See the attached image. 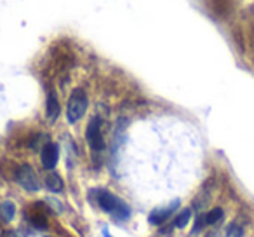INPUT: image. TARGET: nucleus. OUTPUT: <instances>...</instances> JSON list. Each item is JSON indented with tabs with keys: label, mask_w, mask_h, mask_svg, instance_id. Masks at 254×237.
Listing matches in <instances>:
<instances>
[{
	"label": "nucleus",
	"mask_w": 254,
	"mask_h": 237,
	"mask_svg": "<svg viewBox=\"0 0 254 237\" xmlns=\"http://www.w3.org/2000/svg\"><path fill=\"white\" fill-rule=\"evenodd\" d=\"M92 192H94L96 204L105 213H110L115 220L122 222V220H127L131 216V208L127 206V202H124L122 199L117 197V195L112 194L110 190L98 188V190H92Z\"/></svg>",
	"instance_id": "f257e3e1"
},
{
	"label": "nucleus",
	"mask_w": 254,
	"mask_h": 237,
	"mask_svg": "<svg viewBox=\"0 0 254 237\" xmlns=\"http://www.w3.org/2000/svg\"><path fill=\"white\" fill-rule=\"evenodd\" d=\"M87 106H89V99L84 89H80V87L73 89L66 103V121L70 122V124H77L82 117L85 115Z\"/></svg>",
	"instance_id": "f03ea898"
},
{
	"label": "nucleus",
	"mask_w": 254,
	"mask_h": 237,
	"mask_svg": "<svg viewBox=\"0 0 254 237\" xmlns=\"http://www.w3.org/2000/svg\"><path fill=\"white\" fill-rule=\"evenodd\" d=\"M85 140L91 147L92 154H103L105 152V136H103V121L101 117H92L91 122L85 131Z\"/></svg>",
	"instance_id": "7ed1b4c3"
},
{
	"label": "nucleus",
	"mask_w": 254,
	"mask_h": 237,
	"mask_svg": "<svg viewBox=\"0 0 254 237\" xmlns=\"http://www.w3.org/2000/svg\"><path fill=\"white\" fill-rule=\"evenodd\" d=\"M14 180L16 183L21 188H25L26 192H37L40 188V181L37 178V173L33 171V167L30 164H21L18 166L14 173Z\"/></svg>",
	"instance_id": "20e7f679"
},
{
	"label": "nucleus",
	"mask_w": 254,
	"mask_h": 237,
	"mask_svg": "<svg viewBox=\"0 0 254 237\" xmlns=\"http://www.w3.org/2000/svg\"><path fill=\"white\" fill-rule=\"evenodd\" d=\"M40 160H42V166L46 169H54L60 160V149H58L56 143L49 142L42 147V152H40Z\"/></svg>",
	"instance_id": "39448f33"
},
{
	"label": "nucleus",
	"mask_w": 254,
	"mask_h": 237,
	"mask_svg": "<svg viewBox=\"0 0 254 237\" xmlns=\"http://www.w3.org/2000/svg\"><path fill=\"white\" fill-rule=\"evenodd\" d=\"M178 206H180V201L176 199V201H173L169 206H166V208L153 209V211L150 213V216H148L150 223H152V225H160V223H164L174 211H176Z\"/></svg>",
	"instance_id": "423d86ee"
},
{
	"label": "nucleus",
	"mask_w": 254,
	"mask_h": 237,
	"mask_svg": "<svg viewBox=\"0 0 254 237\" xmlns=\"http://www.w3.org/2000/svg\"><path fill=\"white\" fill-rule=\"evenodd\" d=\"M219 220H223V209L221 208L211 209V211H207L205 215L198 216L197 222H195L193 232H198V230L204 229V227H207V225H214V223H218Z\"/></svg>",
	"instance_id": "0eeeda50"
},
{
	"label": "nucleus",
	"mask_w": 254,
	"mask_h": 237,
	"mask_svg": "<svg viewBox=\"0 0 254 237\" xmlns=\"http://www.w3.org/2000/svg\"><path fill=\"white\" fill-rule=\"evenodd\" d=\"M46 112H47V117H49V121H56L58 115H60V101H58V98H56V92L51 91L49 94H47Z\"/></svg>",
	"instance_id": "6e6552de"
},
{
	"label": "nucleus",
	"mask_w": 254,
	"mask_h": 237,
	"mask_svg": "<svg viewBox=\"0 0 254 237\" xmlns=\"http://www.w3.org/2000/svg\"><path fill=\"white\" fill-rule=\"evenodd\" d=\"M46 187L49 188L51 192H54V194H60V192H63V190H64L63 178H61L58 173L47 174V176H46Z\"/></svg>",
	"instance_id": "1a4fd4ad"
},
{
	"label": "nucleus",
	"mask_w": 254,
	"mask_h": 237,
	"mask_svg": "<svg viewBox=\"0 0 254 237\" xmlns=\"http://www.w3.org/2000/svg\"><path fill=\"white\" fill-rule=\"evenodd\" d=\"M14 213H16L14 202L4 201L2 204H0V216L4 218V222H12V218H14Z\"/></svg>",
	"instance_id": "9d476101"
},
{
	"label": "nucleus",
	"mask_w": 254,
	"mask_h": 237,
	"mask_svg": "<svg viewBox=\"0 0 254 237\" xmlns=\"http://www.w3.org/2000/svg\"><path fill=\"white\" fill-rule=\"evenodd\" d=\"M190 218H191V209H183V211L176 216V220H174V227H178V229H183V227L188 225Z\"/></svg>",
	"instance_id": "9b49d317"
},
{
	"label": "nucleus",
	"mask_w": 254,
	"mask_h": 237,
	"mask_svg": "<svg viewBox=\"0 0 254 237\" xmlns=\"http://www.w3.org/2000/svg\"><path fill=\"white\" fill-rule=\"evenodd\" d=\"M244 236V230L240 229L239 225H235V223H232V225L226 229V234L225 237H242Z\"/></svg>",
	"instance_id": "f8f14e48"
}]
</instances>
